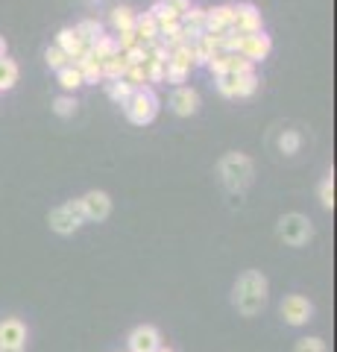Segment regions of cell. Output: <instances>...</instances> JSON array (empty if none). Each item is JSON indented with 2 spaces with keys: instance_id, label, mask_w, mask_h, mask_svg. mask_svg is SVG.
Segmentation results:
<instances>
[{
  "instance_id": "e575fe53",
  "label": "cell",
  "mask_w": 337,
  "mask_h": 352,
  "mask_svg": "<svg viewBox=\"0 0 337 352\" xmlns=\"http://www.w3.org/2000/svg\"><path fill=\"white\" fill-rule=\"evenodd\" d=\"M115 44H117V53H124V50H129V47H135V44H138L135 30H124V32H117V36H115Z\"/></svg>"
},
{
  "instance_id": "484cf974",
  "label": "cell",
  "mask_w": 337,
  "mask_h": 352,
  "mask_svg": "<svg viewBox=\"0 0 337 352\" xmlns=\"http://www.w3.org/2000/svg\"><path fill=\"white\" fill-rule=\"evenodd\" d=\"M150 15H153V21H156L159 27L176 24V21H179V12H176V9H170L167 3H161V0H156V3L150 6Z\"/></svg>"
},
{
  "instance_id": "d6a6232c",
  "label": "cell",
  "mask_w": 337,
  "mask_h": 352,
  "mask_svg": "<svg viewBox=\"0 0 337 352\" xmlns=\"http://www.w3.org/2000/svg\"><path fill=\"white\" fill-rule=\"evenodd\" d=\"M320 206L323 208H332L334 206V176L332 173L320 182Z\"/></svg>"
},
{
  "instance_id": "d590c367",
  "label": "cell",
  "mask_w": 337,
  "mask_h": 352,
  "mask_svg": "<svg viewBox=\"0 0 337 352\" xmlns=\"http://www.w3.org/2000/svg\"><path fill=\"white\" fill-rule=\"evenodd\" d=\"M293 352H325V344L323 338H302Z\"/></svg>"
},
{
  "instance_id": "7a4b0ae2",
  "label": "cell",
  "mask_w": 337,
  "mask_h": 352,
  "mask_svg": "<svg viewBox=\"0 0 337 352\" xmlns=\"http://www.w3.org/2000/svg\"><path fill=\"white\" fill-rule=\"evenodd\" d=\"M217 173H220L226 188L241 194L249 188V182H253L255 168H253V159H249L246 153H226V156L217 162Z\"/></svg>"
},
{
  "instance_id": "cb8c5ba5",
  "label": "cell",
  "mask_w": 337,
  "mask_h": 352,
  "mask_svg": "<svg viewBox=\"0 0 337 352\" xmlns=\"http://www.w3.org/2000/svg\"><path fill=\"white\" fill-rule=\"evenodd\" d=\"M100 71H103V80H121L124 71H126V62H124L121 53H115V56L100 62Z\"/></svg>"
},
{
  "instance_id": "1f68e13d",
  "label": "cell",
  "mask_w": 337,
  "mask_h": 352,
  "mask_svg": "<svg viewBox=\"0 0 337 352\" xmlns=\"http://www.w3.org/2000/svg\"><path fill=\"white\" fill-rule=\"evenodd\" d=\"M121 56H124V62H126V68H129V65H144V62H147V44H141V41H138L135 47L124 50Z\"/></svg>"
},
{
  "instance_id": "d6986e66",
  "label": "cell",
  "mask_w": 337,
  "mask_h": 352,
  "mask_svg": "<svg viewBox=\"0 0 337 352\" xmlns=\"http://www.w3.org/2000/svg\"><path fill=\"white\" fill-rule=\"evenodd\" d=\"M132 30H135V36H138L141 44H150V41L159 38V24L153 21V15H150V12L135 15V27Z\"/></svg>"
},
{
  "instance_id": "3957f363",
  "label": "cell",
  "mask_w": 337,
  "mask_h": 352,
  "mask_svg": "<svg viewBox=\"0 0 337 352\" xmlns=\"http://www.w3.org/2000/svg\"><path fill=\"white\" fill-rule=\"evenodd\" d=\"M121 106H124V115H126L129 124L147 126V124H153L156 115H159V94L150 85H141L126 97V103H121Z\"/></svg>"
},
{
  "instance_id": "5b68a950",
  "label": "cell",
  "mask_w": 337,
  "mask_h": 352,
  "mask_svg": "<svg viewBox=\"0 0 337 352\" xmlns=\"http://www.w3.org/2000/svg\"><path fill=\"white\" fill-rule=\"evenodd\" d=\"M47 223H50V229H53L56 235H73V232H77V229L85 223L80 200H68V203H62V206H56V208H50Z\"/></svg>"
},
{
  "instance_id": "ba28073f",
  "label": "cell",
  "mask_w": 337,
  "mask_h": 352,
  "mask_svg": "<svg viewBox=\"0 0 337 352\" xmlns=\"http://www.w3.org/2000/svg\"><path fill=\"white\" fill-rule=\"evenodd\" d=\"M205 68H209L214 76H220V74H255V65L249 59H244L241 53H226V50H217Z\"/></svg>"
},
{
  "instance_id": "ab89813d",
  "label": "cell",
  "mask_w": 337,
  "mask_h": 352,
  "mask_svg": "<svg viewBox=\"0 0 337 352\" xmlns=\"http://www.w3.org/2000/svg\"><path fill=\"white\" fill-rule=\"evenodd\" d=\"M153 352H173V349H167V346H159V349H153Z\"/></svg>"
},
{
  "instance_id": "9c48e42d",
  "label": "cell",
  "mask_w": 337,
  "mask_h": 352,
  "mask_svg": "<svg viewBox=\"0 0 337 352\" xmlns=\"http://www.w3.org/2000/svg\"><path fill=\"white\" fill-rule=\"evenodd\" d=\"M281 317L288 326H305L314 317V302L302 294H290L281 300Z\"/></svg>"
},
{
  "instance_id": "f35d334b",
  "label": "cell",
  "mask_w": 337,
  "mask_h": 352,
  "mask_svg": "<svg viewBox=\"0 0 337 352\" xmlns=\"http://www.w3.org/2000/svg\"><path fill=\"white\" fill-rule=\"evenodd\" d=\"M0 56H6V41H3V36H0Z\"/></svg>"
},
{
  "instance_id": "8fae6325",
  "label": "cell",
  "mask_w": 337,
  "mask_h": 352,
  "mask_svg": "<svg viewBox=\"0 0 337 352\" xmlns=\"http://www.w3.org/2000/svg\"><path fill=\"white\" fill-rule=\"evenodd\" d=\"M232 30L235 32H258L264 30V21L255 3H235L232 6Z\"/></svg>"
},
{
  "instance_id": "7402d4cb",
  "label": "cell",
  "mask_w": 337,
  "mask_h": 352,
  "mask_svg": "<svg viewBox=\"0 0 337 352\" xmlns=\"http://www.w3.org/2000/svg\"><path fill=\"white\" fill-rule=\"evenodd\" d=\"M18 62L9 56H0V91H12L18 82Z\"/></svg>"
},
{
  "instance_id": "30bf717a",
  "label": "cell",
  "mask_w": 337,
  "mask_h": 352,
  "mask_svg": "<svg viewBox=\"0 0 337 352\" xmlns=\"http://www.w3.org/2000/svg\"><path fill=\"white\" fill-rule=\"evenodd\" d=\"M80 208H82V217L85 220H94V223H100L112 214V197L106 191H89L80 197Z\"/></svg>"
},
{
  "instance_id": "f1b7e54d",
  "label": "cell",
  "mask_w": 337,
  "mask_h": 352,
  "mask_svg": "<svg viewBox=\"0 0 337 352\" xmlns=\"http://www.w3.org/2000/svg\"><path fill=\"white\" fill-rule=\"evenodd\" d=\"M53 112H56L59 118H73V112H77V97L73 94H62L53 100Z\"/></svg>"
},
{
  "instance_id": "7c38bea8",
  "label": "cell",
  "mask_w": 337,
  "mask_h": 352,
  "mask_svg": "<svg viewBox=\"0 0 337 352\" xmlns=\"http://www.w3.org/2000/svg\"><path fill=\"white\" fill-rule=\"evenodd\" d=\"M126 346H129V352H153V349L161 346V332L150 323H141L129 332Z\"/></svg>"
},
{
  "instance_id": "74e56055",
  "label": "cell",
  "mask_w": 337,
  "mask_h": 352,
  "mask_svg": "<svg viewBox=\"0 0 337 352\" xmlns=\"http://www.w3.org/2000/svg\"><path fill=\"white\" fill-rule=\"evenodd\" d=\"M0 352H24V346H0Z\"/></svg>"
},
{
  "instance_id": "e0dca14e",
  "label": "cell",
  "mask_w": 337,
  "mask_h": 352,
  "mask_svg": "<svg viewBox=\"0 0 337 352\" xmlns=\"http://www.w3.org/2000/svg\"><path fill=\"white\" fill-rule=\"evenodd\" d=\"M232 30V6H214L205 9V32H226Z\"/></svg>"
},
{
  "instance_id": "2e32d148",
  "label": "cell",
  "mask_w": 337,
  "mask_h": 352,
  "mask_svg": "<svg viewBox=\"0 0 337 352\" xmlns=\"http://www.w3.org/2000/svg\"><path fill=\"white\" fill-rule=\"evenodd\" d=\"M220 36L223 32H202V36L194 41V65H209V59L220 50Z\"/></svg>"
},
{
  "instance_id": "8992f818",
  "label": "cell",
  "mask_w": 337,
  "mask_h": 352,
  "mask_svg": "<svg viewBox=\"0 0 337 352\" xmlns=\"http://www.w3.org/2000/svg\"><path fill=\"white\" fill-rule=\"evenodd\" d=\"M191 68H197V65H194V44H182V47L170 50L167 68H165V80H167L173 88L185 85V80L191 76Z\"/></svg>"
},
{
  "instance_id": "60d3db41",
  "label": "cell",
  "mask_w": 337,
  "mask_h": 352,
  "mask_svg": "<svg viewBox=\"0 0 337 352\" xmlns=\"http://www.w3.org/2000/svg\"><path fill=\"white\" fill-rule=\"evenodd\" d=\"M89 3H94V0H89ZM97 3H100V0H97Z\"/></svg>"
},
{
  "instance_id": "f546056e",
  "label": "cell",
  "mask_w": 337,
  "mask_h": 352,
  "mask_svg": "<svg viewBox=\"0 0 337 352\" xmlns=\"http://www.w3.org/2000/svg\"><path fill=\"white\" fill-rule=\"evenodd\" d=\"M165 68H167V62H159V59H147V62H144V71H147V82H165Z\"/></svg>"
},
{
  "instance_id": "52a82bcc",
  "label": "cell",
  "mask_w": 337,
  "mask_h": 352,
  "mask_svg": "<svg viewBox=\"0 0 337 352\" xmlns=\"http://www.w3.org/2000/svg\"><path fill=\"white\" fill-rule=\"evenodd\" d=\"M270 50H273V38H270L264 30H258V32H241V38H237V53H241L244 59H249L253 65L264 62L270 56Z\"/></svg>"
},
{
  "instance_id": "d4e9b609",
  "label": "cell",
  "mask_w": 337,
  "mask_h": 352,
  "mask_svg": "<svg viewBox=\"0 0 337 352\" xmlns=\"http://www.w3.org/2000/svg\"><path fill=\"white\" fill-rule=\"evenodd\" d=\"M73 30L80 32V36H82V41H85V44L97 41V38H100L103 32H106V30H103V24H100V21H97V18H85V21H80V24L73 27Z\"/></svg>"
},
{
  "instance_id": "6da1fadb",
  "label": "cell",
  "mask_w": 337,
  "mask_h": 352,
  "mask_svg": "<svg viewBox=\"0 0 337 352\" xmlns=\"http://www.w3.org/2000/svg\"><path fill=\"white\" fill-rule=\"evenodd\" d=\"M270 300V282L261 270H244L232 288V302L244 317H255L264 311Z\"/></svg>"
},
{
  "instance_id": "4fadbf2b",
  "label": "cell",
  "mask_w": 337,
  "mask_h": 352,
  "mask_svg": "<svg viewBox=\"0 0 337 352\" xmlns=\"http://www.w3.org/2000/svg\"><path fill=\"white\" fill-rule=\"evenodd\" d=\"M170 109L176 112L179 118H191L200 112V91L191 85H176L170 94Z\"/></svg>"
},
{
  "instance_id": "9a60e30c",
  "label": "cell",
  "mask_w": 337,
  "mask_h": 352,
  "mask_svg": "<svg viewBox=\"0 0 337 352\" xmlns=\"http://www.w3.org/2000/svg\"><path fill=\"white\" fill-rule=\"evenodd\" d=\"M27 344V326L18 317H3L0 320V346H24Z\"/></svg>"
},
{
  "instance_id": "836d02e7",
  "label": "cell",
  "mask_w": 337,
  "mask_h": 352,
  "mask_svg": "<svg viewBox=\"0 0 337 352\" xmlns=\"http://www.w3.org/2000/svg\"><path fill=\"white\" fill-rule=\"evenodd\" d=\"M45 59H47V65L53 71H59V68H65V65H71V59L65 56V53L56 47V44H53V47H47V53H45Z\"/></svg>"
},
{
  "instance_id": "5bb4252c",
  "label": "cell",
  "mask_w": 337,
  "mask_h": 352,
  "mask_svg": "<svg viewBox=\"0 0 337 352\" xmlns=\"http://www.w3.org/2000/svg\"><path fill=\"white\" fill-rule=\"evenodd\" d=\"M56 47L68 56L71 62H77L82 53H89V44L82 41V36L73 27H65V30H59V36H56Z\"/></svg>"
},
{
  "instance_id": "ac0fdd59",
  "label": "cell",
  "mask_w": 337,
  "mask_h": 352,
  "mask_svg": "<svg viewBox=\"0 0 337 352\" xmlns=\"http://www.w3.org/2000/svg\"><path fill=\"white\" fill-rule=\"evenodd\" d=\"M80 68V74H82V82L85 85H94V82H100L103 80V71H100V59H94L91 53H82V56L73 62Z\"/></svg>"
},
{
  "instance_id": "83f0119b",
  "label": "cell",
  "mask_w": 337,
  "mask_h": 352,
  "mask_svg": "<svg viewBox=\"0 0 337 352\" xmlns=\"http://www.w3.org/2000/svg\"><path fill=\"white\" fill-rule=\"evenodd\" d=\"M299 147H302V135L297 129H285L279 135V150L285 153V156H293V153H299Z\"/></svg>"
},
{
  "instance_id": "603a6c76",
  "label": "cell",
  "mask_w": 337,
  "mask_h": 352,
  "mask_svg": "<svg viewBox=\"0 0 337 352\" xmlns=\"http://www.w3.org/2000/svg\"><path fill=\"white\" fill-rule=\"evenodd\" d=\"M89 53H91V56L94 59H108V56H115V53H117V44H115V36H106V32H103V36L100 38H97V41H91L89 44Z\"/></svg>"
},
{
  "instance_id": "277c9868",
  "label": "cell",
  "mask_w": 337,
  "mask_h": 352,
  "mask_svg": "<svg viewBox=\"0 0 337 352\" xmlns=\"http://www.w3.org/2000/svg\"><path fill=\"white\" fill-rule=\"evenodd\" d=\"M276 232H279V238L285 241L288 247H302V244H308V241L314 238V223L305 214L290 212V214H285L279 220Z\"/></svg>"
},
{
  "instance_id": "4316f807",
  "label": "cell",
  "mask_w": 337,
  "mask_h": 352,
  "mask_svg": "<svg viewBox=\"0 0 337 352\" xmlns=\"http://www.w3.org/2000/svg\"><path fill=\"white\" fill-rule=\"evenodd\" d=\"M132 91H135V88L129 85V82L124 80V76H121V80H108V82H106V94L112 97L115 103H126V97L132 94Z\"/></svg>"
},
{
  "instance_id": "8d00e7d4",
  "label": "cell",
  "mask_w": 337,
  "mask_h": 352,
  "mask_svg": "<svg viewBox=\"0 0 337 352\" xmlns=\"http://www.w3.org/2000/svg\"><path fill=\"white\" fill-rule=\"evenodd\" d=\"M161 3H167L170 9H176V12L182 15V12H185V9H188V6H191V0H161Z\"/></svg>"
},
{
  "instance_id": "44dd1931",
  "label": "cell",
  "mask_w": 337,
  "mask_h": 352,
  "mask_svg": "<svg viewBox=\"0 0 337 352\" xmlns=\"http://www.w3.org/2000/svg\"><path fill=\"white\" fill-rule=\"evenodd\" d=\"M108 24H112L115 32H124V30H132L135 27V12L129 6H115L108 12Z\"/></svg>"
},
{
  "instance_id": "4dcf8cb0",
  "label": "cell",
  "mask_w": 337,
  "mask_h": 352,
  "mask_svg": "<svg viewBox=\"0 0 337 352\" xmlns=\"http://www.w3.org/2000/svg\"><path fill=\"white\" fill-rule=\"evenodd\" d=\"M124 80L132 85V88L147 85V71H144V65H129V68L124 71Z\"/></svg>"
},
{
  "instance_id": "ffe728a7",
  "label": "cell",
  "mask_w": 337,
  "mask_h": 352,
  "mask_svg": "<svg viewBox=\"0 0 337 352\" xmlns=\"http://www.w3.org/2000/svg\"><path fill=\"white\" fill-rule=\"evenodd\" d=\"M56 80H59V85H62V91H65V94H73L77 88L85 85V82H82V74H80V68H77L73 62L56 71Z\"/></svg>"
}]
</instances>
